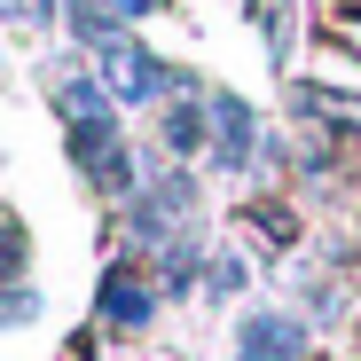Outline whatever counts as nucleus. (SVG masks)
Returning <instances> with one entry per match:
<instances>
[{"mask_svg": "<svg viewBox=\"0 0 361 361\" xmlns=\"http://www.w3.org/2000/svg\"><path fill=\"white\" fill-rule=\"evenodd\" d=\"M55 110H63V126H71V157L94 173V189L102 197H126L134 189V165H126V142H118V118L102 102V87H55Z\"/></svg>", "mask_w": 361, "mask_h": 361, "instance_id": "1", "label": "nucleus"}, {"mask_svg": "<svg viewBox=\"0 0 361 361\" xmlns=\"http://www.w3.org/2000/svg\"><path fill=\"white\" fill-rule=\"evenodd\" d=\"M102 314L118 322V330H134V322H149L157 314V283H142L126 259H118L110 275H102Z\"/></svg>", "mask_w": 361, "mask_h": 361, "instance_id": "2", "label": "nucleus"}, {"mask_svg": "<svg viewBox=\"0 0 361 361\" xmlns=\"http://www.w3.org/2000/svg\"><path fill=\"white\" fill-rule=\"evenodd\" d=\"M244 361H307V322L252 314V322H244Z\"/></svg>", "mask_w": 361, "mask_h": 361, "instance_id": "3", "label": "nucleus"}, {"mask_svg": "<svg viewBox=\"0 0 361 361\" xmlns=\"http://www.w3.org/2000/svg\"><path fill=\"white\" fill-rule=\"evenodd\" d=\"M212 110H220V142H212V165H220V173H244V157H252V110L235 102V94H220Z\"/></svg>", "mask_w": 361, "mask_h": 361, "instance_id": "4", "label": "nucleus"}, {"mask_svg": "<svg viewBox=\"0 0 361 361\" xmlns=\"http://www.w3.org/2000/svg\"><path fill=\"white\" fill-rule=\"evenodd\" d=\"M204 134H212V126H204L197 102H173V110H165V149H204Z\"/></svg>", "mask_w": 361, "mask_h": 361, "instance_id": "5", "label": "nucleus"}, {"mask_svg": "<svg viewBox=\"0 0 361 361\" xmlns=\"http://www.w3.org/2000/svg\"><path fill=\"white\" fill-rule=\"evenodd\" d=\"M24 252H32L24 220H0V275H24Z\"/></svg>", "mask_w": 361, "mask_h": 361, "instance_id": "6", "label": "nucleus"}, {"mask_svg": "<svg viewBox=\"0 0 361 361\" xmlns=\"http://www.w3.org/2000/svg\"><path fill=\"white\" fill-rule=\"evenodd\" d=\"M32 314H39L32 290H0V322H32Z\"/></svg>", "mask_w": 361, "mask_h": 361, "instance_id": "7", "label": "nucleus"}]
</instances>
